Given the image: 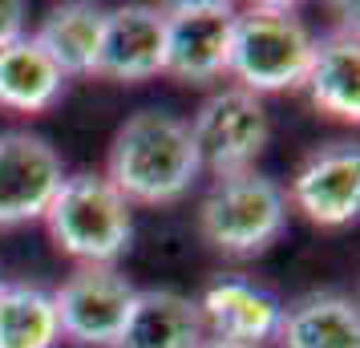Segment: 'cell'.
<instances>
[{"label": "cell", "mask_w": 360, "mask_h": 348, "mask_svg": "<svg viewBox=\"0 0 360 348\" xmlns=\"http://www.w3.org/2000/svg\"><path fill=\"white\" fill-rule=\"evenodd\" d=\"M288 207L316 227H348L360 215V146L324 142L295 166L292 186L283 191Z\"/></svg>", "instance_id": "cell-9"}, {"label": "cell", "mask_w": 360, "mask_h": 348, "mask_svg": "<svg viewBox=\"0 0 360 348\" xmlns=\"http://www.w3.org/2000/svg\"><path fill=\"white\" fill-rule=\"evenodd\" d=\"M207 336L198 299L174 288H142L114 348H195Z\"/></svg>", "instance_id": "cell-13"}, {"label": "cell", "mask_w": 360, "mask_h": 348, "mask_svg": "<svg viewBox=\"0 0 360 348\" xmlns=\"http://www.w3.org/2000/svg\"><path fill=\"white\" fill-rule=\"evenodd\" d=\"M166 69V17L154 4H122L105 13L98 77L134 85Z\"/></svg>", "instance_id": "cell-10"}, {"label": "cell", "mask_w": 360, "mask_h": 348, "mask_svg": "<svg viewBox=\"0 0 360 348\" xmlns=\"http://www.w3.org/2000/svg\"><path fill=\"white\" fill-rule=\"evenodd\" d=\"M69 77L53 57L25 33L0 49V110L8 114H45L65 94Z\"/></svg>", "instance_id": "cell-15"}, {"label": "cell", "mask_w": 360, "mask_h": 348, "mask_svg": "<svg viewBox=\"0 0 360 348\" xmlns=\"http://www.w3.org/2000/svg\"><path fill=\"white\" fill-rule=\"evenodd\" d=\"M198 231L231 259H255L288 231V195L255 166L219 174L198 202Z\"/></svg>", "instance_id": "cell-4"}, {"label": "cell", "mask_w": 360, "mask_h": 348, "mask_svg": "<svg viewBox=\"0 0 360 348\" xmlns=\"http://www.w3.org/2000/svg\"><path fill=\"white\" fill-rule=\"evenodd\" d=\"M191 138H195L198 162L202 170L219 174H235V170H251L267 142H271V117L263 98L247 94L239 85H223L195 110L186 122Z\"/></svg>", "instance_id": "cell-5"}, {"label": "cell", "mask_w": 360, "mask_h": 348, "mask_svg": "<svg viewBox=\"0 0 360 348\" xmlns=\"http://www.w3.org/2000/svg\"><path fill=\"white\" fill-rule=\"evenodd\" d=\"M57 308L53 292L41 283H4L0 288V348H57Z\"/></svg>", "instance_id": "cell-17"}, {"label": "cell", "mask_w": 360, "mask_h": 348, "mask_svg": "<svg viewBox=\"0 0 360 348\" xmlns=\"http://www.w3.org/2000/svg\"><path fill=\"white\" fill-rule=\"evenodd\" d=\"M198 312H202L207 336L263 348L267 340H276L283 304L247 276H214L198 296Z\"/></svg>", "instance_id": "cell-11"}, {"label": "cell", "mask_w": 360, "mask_h": 348, "mask_svg": "<svg viewBox=\"0 0 360 348\" xmlns=\"http://www.w3.org/2000/svg\"><path fill=\"white\" fill-rule=\"evenodd\" d=\"M25 4L20 0H0V49L8 45V41H17L25 37Z\"/></svg>", "instance_id": "cell-18"}, {"label": "cell", "mask_w": 360, "mask_h": 348, "mask_svg": "<svg viewBox=\"0 0 360 348\" xmlns=\"http://www.w3.org/2000/svg\"><path fill=\"white\" fill-rule=\"evenodd\" d=\"M134 296L138 288L117 267L77 264L53 292L61 340H69L73 348H114Z\"/></svg>", "instance_id": "cell-6"}, {"label": "cell", "mask_w": 360, "mask_h": 348, "mask_svg": "<svg viewBox=\"0 0 360 348\" xmlns=\"http://www.w3.org/2000/svg\"><path fill=\"white\" fill-rule=\"evenodd\" d=\"M316 49V33L292 4L259 0L235 13V37H231L227 73L247 94H283L304 89Z\"/></svg>", "instance_id": "cell-2"}, {"label": "cell", "mask_w": 360, "mask_h": 348, "mask_svg": "<svg viewBox=\"0 0 360 348\" xmlns=\"http://www.w3.org/2000/svg\"><path fill=\"white\" fill-rule=\"evenodd\" d=\"M61 183L65 162L49 138L33 130L0 134V231L45 219Z\"/></svg>", "instance_id": "cell-8"}, {"label": "cell", "mask_w": 360, "mask_h": 348, "mask_svg": "<svg viewBox=\"0 0 360 348\" xmlns=\"http://www.w3.org/2000/svg\"><path fill=\"white\" fill-rule=\"evenodd\" d=\"M311 105L328 114L332 122H360V41H356V17H344L336 29L316 37L311 65L304 77Z\"/></svg>", "instance_id": "cell-12"}, {"label": "cell", "mask_w": 360, "mask_h": 348, "mask_svg": "<svg viewBox=\"0 0 360 348\" xmlns=\"http://www.w3.org/2000/svg\"><path fill=\"white\" fill-rule=\"evenodd\" d=\"M101 33H105V8L69 0V4L49 8V17L37 25L33 41L49 53L53 65L65 77H89V73H98Z\"/></svg>", "instance_id": "cell-16"}, {"label": "cell", "mask_w": 360, "mask_h": 348, "mask_svg": "<svg viewBox=\"0 0 360 348\" xmlns=\"http://www.w3.org/2000/svg\"><path fill=\"white\" fill-rule=\"evenodd\" d=\"M235 4L227 0H182L166 4V69L182 85H211L227 77Z\"/></svg>", "instance_id": "cell-7"}, {"label": "cell", "mask_w": 360, "mask_h": 348, "mask_svg": "<svg viewBox=\"0 0 360 348\" xmlns=\"http://www.w3.org/2000/svg\"><path fill=\"white\" fill-rule=\"evenodd\" d=\"M198 162L191 126L166 110H138L117 126L105 158V179L122 199L142 207H166L191 195L198 183Z\"/></svg>", "instance_id": "cell-1"}, {"label": "cell", "mask_w": 360, "mask_h": 348, "mask_svg": "<svg viewBox=\"0 0 360 348\" xmlns=\"http://www.w3.org/2000/svg\"><path fill=\"white\" fill-rule=\"evenodd\" d=\"M0 288H4V276H0Z\"/></svg>", "instance_id": "cell-20"}, {"label": "cell", "mask_w": 360, "mask_h": 348, "mask_svg": "<svg viewBox=\"0 0 360 348\" xmlns=\"http://www.w3.org/2000/svg\"><path fill=\"white\" fill-rule=\"evenodd\" d=\"M45 227L57 251H65L69 259L117 267L134 239V207L117 195L105 174L82 170L65 174V183L57 186L45 211Z\"/></svg>", "instance_id": "cell-3"}, {"label": "cell", "mask_w": 360, "mask_h": 348, "mask_svg": "<svg viewBox=\"0 0 360 348\" xmlns=\"http://www.w3.org/2000/svg\"><path fill=\"white\" fill-rule=\"evenodd\" d=\"M279 348H360V308L344 292H308L283 304Z\"/></svg>", "instance_id": "cell-14"}, {"label": "cell", "mask_w": 360, "mask_h": 348, "mask_svg": "<svg viewBox=\"0 0 360 348\" xmlns=\"http://www.w3.org/2000/svg\"><path fill=\"white\" fill-rule=\"evenodd\" d=\"M195 348H251V344H235V340H219V336H202Z\"/></svg>", "instance_id": "cell-19"}]
</instances>
